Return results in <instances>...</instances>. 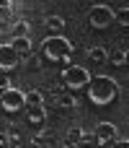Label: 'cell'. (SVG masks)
Segmentation results:
<instances>
[{"mask_svg": "<svg viewBox=\"0 0 129 148\" xmlns=\"http://www.w3.org/2000/svg\"><path fill=\"white\" fill-rule=\"evenodd\" d=\"M88 99H91V104H96V107H106V104H111L116 96H119V86H116V81L111 78V75H93L91 81H88Z\"/></svg>", "mask_w": 129, "mask_h": 148, "instance_id": "6da1fadb", "label": "cell"}, {"mask_svg": "<svg viewBox=\"0 0 129 148\" xmlns=\"http://www.w3.org/2000/svg\"><path fill=\"white\" fill-rule=\"evenodd\" d=\"M70 55H72V44L62 34H52L41 42V57L49 62H65L70 60Z\"/></svg>", "mask_w": 129, "mask_h": 148, "instance_id": "7a4b0ae2", "label": "cell"}, {"mask_svg": "<svg viewBox=\"0 0 129 148\" xmlns=\"http://www.w3.org/2000/svg\"><path fill=\"white\" fill-rule=\"evenodd\" d=\"M59 78H62V83H65L67 88L78 91V88H85V86H88V81H91L93 75H91V73H88V68H83V65H67V68H62Z\"/></svg>", "mask_w": 129, "mask_h": 148, "instance_id": "3957f363", "label": "cell"}, {"mask_svg": "<svg viewBox=\"0 0 129 148\" xmlns=\"http://www.w3.org/2000/svg\"><path fill=\"white\" fill-rule=\"evenodd\" d=\"M114 21H116V10H114V8H109V5H103V3L88 8V23H91L93 29H106V26H111Z\"/></svg>", "mask_w": 129, "mask_h": 148, "instance_id": "277c9868", "label": "cell"}, {"mask_svg": "<svg viewBox=\"0 0 129 148\" xmlns=\"http://www.w3.org/2000/svg\"><path fill=\"white\" fill-rule=\"evenodd\" d=\"M26 107V94L18 91V88H8L5 94H0V109L13 114V112H21Z\"/></svg>", "mask_w": 129, "mask_h": 148, "instance_id": "5b68a950", "label": "cell"}, {"mask_svg": "<svg viewBox=\"0 0 129 148\" xmlns=\"http://www.w3.org/2000/svg\"><path fill=\"white\" fill-rule=\"evenodd\" d=\"M21 65V55L13 49V44L8 42V44H0V70L3 73H10V70H16Z\"/></svg>", "mask_w": 129, "mask_h": 148, "instance_id": "8992f818", "label": "cell"}, {"mask_svg": "<svg viewBox=\"0 0 129 148\" xmlns=\"http://www.w3.org/2000/svg\"><path fill=\"white\" fill-rule=\"evenodd\" d=\"M96 143L101 148H111L114 146V140L119 138V133H116V125H111V122H101L98 127H96Z\"/></svg>", "mask_w": 129, "mask_h": 148, "instance_id": "52a82bcc", "label": "cell"}, {"mask_svg": "<svg viewBox=\"0 0 129 148\" xmlns=\"http://www.w3.org/2000/svg\"><path fill=\"white\" fill-rule=\"evenodd\" d=\"M10 44H13V49H16L21 57H31V39H28V36H13Z\"/></svg>", "mask_w": 129, "mask_h": 148, "instance_id": "ba28073f", "label": "cell"}, {"mask_svg": "<svg viewBox=\"0 0 129 148\" xmlns=\"http://www.w3.org/2000/svg\"><path fill=\"white\" fill-rule=\"evenodd\" d=\"M44 26H47V31H52V34H62V31H65V18L57 16V13H52V16L44 18Z\"/></svg>", "mask_w": 129, "mask_h": 148, "instance_id": "9c48e42d", "label": "cell"}, {"mask_svg": "<svg viewBox=\"0 0 129 148\" xmlns=\"http://www.w3.org/2000/svg\"><path fill=\"white\" fill-rule=\"evenodd\" d=\"M88 60H91L93 65H103V62L109 60V52H106L103 47H91V49H88Z\"/></svg>", "mask_w": 129, "mask_h": 148, "instance_id": "30bf717a", "label": "cell"}, {"mask_svg": "<svg viewBox=\"0 0 129 148\" xmlns=\"http://www.w3.org/2000/svg\"><path fill=\"white\" fill-rule=\"evenodd\" d=\"M26 107H28V109L44 107V96H41L39 91H26Z\"/></svg>", "mask_w": 129, "mask_h": 148, "instance_id": "8fae6325", "label": "cell"}, {"mask_svg": "<svg viewBox=\"0 0 129 148\" xmlns=\"http://www.w3.org/2000/svg\"><path fill=\"white\" fill-rule=\"evenodd\" d=\"M44 120H47V109H44V107H39V109H31V112H28V122H31V125H41Z\"/></svg>", "mask_w": 129, "mask_h": 148, "instance_id": "7c38bea8", "label": "cell"}, {"mask_svg": "<svg viewBox=\"0 0 129 148\" xmlns=\"http://www.w3.org/2000/svg\"><path fill=\"white\" fill-rule=\"evenodd\" d=\"M83 135H85V133H83L80 127H70V133H67V146H78V143L83 140Z\"/></svg>", "mask_w": 129, "mask_h": 148, "instance_id": "4fadbf2b", "label": "cell"}, {"mask_svg": "<svg viewBox=\"0 0 129 148\" xmlns=\"http://www.w3.org/2000/svg\"><path fill=\"white\" fill-rule=\"evenodd\" d=\"M109 62H111V65H119V68H122V65L127 62V57H124V49H114V52L109 55Z\"/></svg>", "mask_w": 129, "mask_h": 148, "instance_id": "5bb4252c", "label": "cell"}, {"mask_svg": "<svg viewBox=\"0 0 129 148\" xmlns=\"http://www.w3.org/2000/svg\"><path fill=\"white\" fill-rule=\"evenodd\" d=\"M28 21H18L16 26H13V36H28Z\"/></svg>", "mask_w": 129, "mask_h": 148, "instance_id": "9a60e30c", "label": "cell"}, {"mask_svg": "<svg viewBox=\"0 0 129 148\" xmlns=\"http://www.w3.org/2000/svg\"><path fill=\"white\" fill-rule=\"evenodd\" d=\"M49 140H52L49 133H39V135L34 138V146H36V148H49Z\"/></svg>", "mask_w": 129, "mask_h": 148, "instance_id": "2e32d148", "label": "cell"}, {"mask_svg": "<svg viewBox=\"0 0 129 148\" xmlns=\"http://www.w3.org/2000/svg\"><path fill=\"white\" fill-rule=\"evenodd\" d=\"M116 21H119L122 26H129V8H119V10H116Z\"/></svg>", "mask_w": 129, "mask_h": 148, "instance_id": "e0dca14e", "label": "cell"}, {"mask_svg": "<svg viewBox=\"0 0 129 148\" xmlns=\"http://www.w3.org/2000/svg\"><path fill=\"white\" fill-rule=\"evenodd\" d=\"M10 88V78H5V73H0V94H5Z\"/></svg>", "mask_w": 129, "mask_h": 148, "instance_id": "ac0fdd59", "label": "cell"}, {"mask_svg": "<svg viewBox=\"0 0 129 148\" xmlns=\"http://www.w3.org/2000/svg\"><path fill=\"white\" fill-rule=\"evenodd\" d=\"M72 104H75V99H72V96H65V99L59 101V107H72Z\"/></svg>", "mask_w": 129, "mask_h": 148, "instance_id": "d6986e66", "label": "cell"}, {"mask_svg": "<svg viewBox=\"0 0 129 148\" xmlns=\"http://www.w3.org/2000/svg\"><path fill=\"white\" fill-rule=\"evenodd\" d=\"M10 10V0H0V13H8Z\"/></svg>", "mask_w": 129, "mask_h": 148, "instance_id": "ffe728a7", "label": "cell"}, {"mask_svg": "<svg viewBox=\"0 0 129 148\" xmlns=\"http://www.w3.org/2000/svg\"><path fill=\"white\" fill-rule=\"evenodd\" d=\"M111 148H129V140H119V138H116V140H114V146Z\"/></svg>", "mask_w": 129, "mask_h": 148, "instance_id": "44dd1931", "label": "cell"}, {"mask_svg": "<svg viewBox=\"0 0 129 148\" xmlns=\"http://www.w3.org/2000/svg\"><path fill=\"white\" fill-rule=\"evenodd\" d=\"M39 65H41V62H39V60H36V57H28V68H34V70H36V68H39Z\"/></svg>", "mask_w": 129, "mask_h": 148, "instance_id": "7402d4cb", "label": "cell"}, {"mask_svg": "<svg viewBox=\"0 0 129 148\" xmlns=\"http://www.w3.org/2000/svg\"><path fill=\"white\" fill-rule=\"evenodd\" d=\"M80 143H85V146H88V143H96V135H83Z\"/></svg>", "mask_w": 129, "mask_h": 148, "instance_id": "603a6c76", "label": "cell"}, {"mask_svg": "<svg viewBox=\"0 0 129 148\" xmlns=\"http://www.w3.org/2000/svg\"><path fill=\"white\" fill-rule=\"evenodd\" d=\"M124 57H127V62H124V65H129V49H124Z\"/></svg>", "mask_w": 129, "mask_h": 148, "instance_id": "cb8c5ba5", "label": "cell"}]
</instances>
